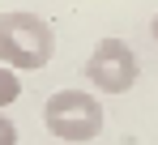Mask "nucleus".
I'll use <instances>...</instances> for the list:
<instances>
[{
	"mask_svg": "<svg viewBox=\"0 0 158 145\" xmlns=\"http://www.w3.org/2000/svg\"><path fill=\"white\" fill-rule=\"evenodd\" d=\"M137 56L124 39H103L98 47L90 51V60H85V77H90V85L94 90H103V94H124L132 90V81H137Z\"/></svg>",
	"mask_w": 158,
	"mask_h": 145,
	"instance_id": "obj_3",
	"label": "nucleus"
},
{
	"mask_svg": "<svg viewBox=\"0 0 158 145\" xmlns=\"http://www.w3.org/2000/svg\"><path fill=\"white\" fill-rule=\"evenodd\" d=\"M56 56L52 26L34 13H4L0 17V64L4 68H43Z\"/></svg>",
	"mask_w": 158,
	"mask_h": 145,
	"instance_id": "obj_1",
	"label": "nucleus"
},
{
	"mask_svg": "<svg viewBox=\"0 0 158 145\" xmlns=\"http://www.w3.org/2000/svg\"><path fill=\"white\" fill-rule=\"evenodd\" d=\"M0 145H17V128H13V120L0 111Z\"/></svg>",
	"mask_w": 158,
	"mask_h": 145,
	"instance_id": "obj_5",
	"label": "nucleus"
},
{
	"mask_svg": "<svg viewBox=\"0 0 158 145\" xmlns=\"http://www.w3.org/2000/svg\"><path fill=\"white\" fill-rule=\"evenodd\" d=\"M43 124L60 141H94L103 132V102L81 90H56L43 107Z\"/></svg>",
	"mask_w": 158,
	"mask_h": 145,
	"instance_id": "obj_2",
	"label": "nucleus"
},
{
	"mask_svg": "<svg viewBox=\"0 0 158 145\" xmlns=\"http://www.w3.org/2000/svg\"><path fill=\"white\" fill-rule=\"evenodd\" d=\"M154 43H158V13H154Z\"/></svg>",
	"mask_w": 158,
	"mask_h": 145,
	"instance_id": "obj_6",
	"label": "nucleus"
},
{
	"mask_svg": "<svg viewBox=\"0 0 158 145\" xmlns=\"http://www.w3.org/2000/svg\"><path fill=\"white\" fill-rule=\"evenodd\" d=\"M17 98H22V77L0 64V111H4L9 102H17Z\"/></svg>",
	"mask_w": 158,
	"mask_h": 145,
	"instance_id": "obj_4",
	"label": "nucleus"
}]
</instances>
